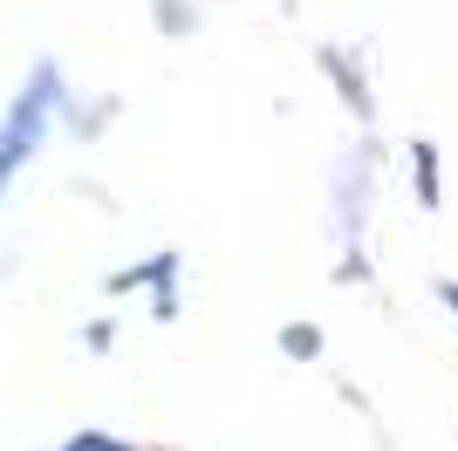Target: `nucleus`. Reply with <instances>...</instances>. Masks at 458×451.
<instances>
[{
  "instance_id": "nucleus-3",
  "label": "nucleus",
  "mask_w": 458,
  "mask_h": 451,
  "mask_svg": "<svg viewBox=\"0 0 458 451\" xmlns=\"http://www.w3.org/2000/svg\"><path fill=\"white\" fill-rule=\"evenodd\" d=\"M403 157H411V191H418V206H424V212H438V206H445V185H438V144H431V137H411V144H403Z\"/></svg>"
},
{
  "instance_id": "nucleus-1",
  "label": "nucleus",
  "mask_w": 458,
  "mask_h": 451,
  "mask_svg": "<svg viewBox=\"0 0 458 451\" xmlns=\"http://www.w3.org/2000/svg\"><path fill=\"white\" fill-rule=\"evenodd\" d=\"M62 110H69L62 69L55 62H35V69L21 75V89L7 96V110H0V206H7V191L21 185V171L41 157V144L55 137Z\"/></svg>"
},
{
  "instance_id": "nucleus-5",
  "label": "nucleus",
  "mask_w": 458,
  "mask_h": 451,
  "mask_svg": "<svg viewBox=\"0 0 458 451\" xmlns=\"http://www.w3.org/2000/svg\"><path fill=\"white\" fill-rule=\"evenodd\" d=\"M281 349L294 362H315V356H322V328H315V321H287V328H281Z\"/></svg>"
},
{
  "instance_id": "nucleus-4",
  "label": "nucleus",
  "mask_w": 458,
  "mask_h": 451,
  "mask_svg": "<svg viewBox=\"0 0 458 451\" xmlns=\"http://www.w3.org/2000/svg\"><path fill=\"white\" fill-rule=\"evenodd\" d=\"M55 451H151V445H137V438H116V431H69Z\"/></svg>"
},
{
  "instance_id": "nucleus-6",
  "label": "nucleus",
  "mask_w": 458,
  "mask_h": 451,
  "mask_svg": "<svg viewBox=\"0 0 458 451\" xmlns=\"http://www.w3.org/2000/svg\"><path fill=\"white\" fill-rule=\"evenodd\" d=\"M431 294H438V308H452V315H458V281H438Z\"/></svg>"
},
{
  "instance_id": "nucleus-2",
  "label": "nucleus",
  "mask_w": 458,
  "mask_h": 451,
  "mask_svg": "<svg viewBox=\"0 0 458 451\" xmlns=\"http://www.w3.org/2000/svg\"><path fill=\"white\" fill-rule=\"evenodd\" d=\"M322 75L335 82V96L349 103V116L369 131V123H377V89H369L363 55H356V48H335V41H322Z\"/></svg>"
}]
</instances>
